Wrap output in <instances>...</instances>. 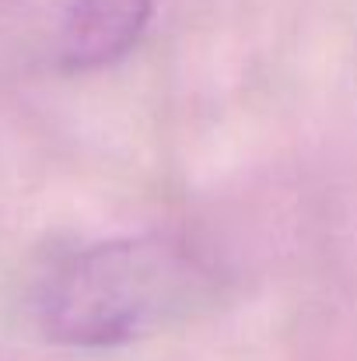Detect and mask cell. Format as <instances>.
<instances>
[{
  "mask_svg": "<svg viewBox=\"0 0 357 361\" xmlns=\"http://www.w3.org/2000/svg\"><path fill=\"white\" fill-rule=\"evenodd\" d=\"M214 274L168 235H123L63 256L35 291L39 330L63 348H119L207 305Z\"/></svg>",
  "mask_w": 357,
  "mask_h": 361,
  "instance_id": "6da1fadb",
  "label": "cell"
},
{
  "mask_svg": "<svg viewBox=\"0 0 357 361\" xmlns=\"http://www.w3.org/2000/svg\"><path fill=\"white\" fill-rule=\"evenodd\" d=\"M154 0H70L60 21V60L70 71H99L123 60L151 21Z\"/></svg>",
  "mask_w": 357,
  "mask_h": 361,
  "instance_id": "7a4b0ae2",
  "label": "cell"
}]
</instances>
